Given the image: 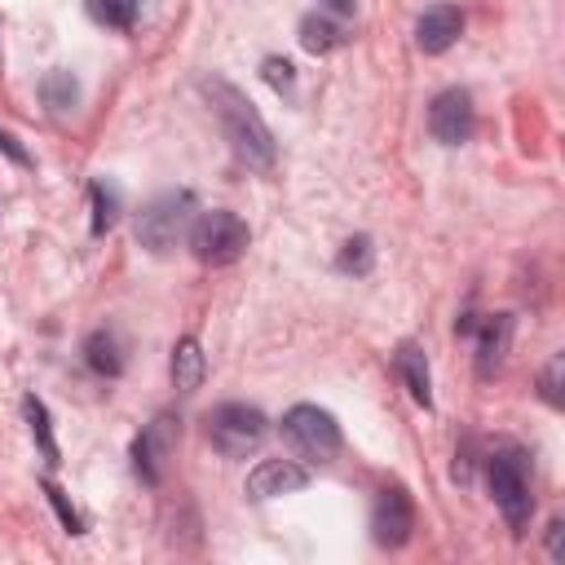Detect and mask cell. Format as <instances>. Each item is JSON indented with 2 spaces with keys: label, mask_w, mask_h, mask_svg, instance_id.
I'll return each mask as SVG.
<instances>
[{
  "label": "cell",
  "mask_w": 565,
  "mask_h": 565,
  "mask_svg": "<svg viewBox=\"0 0 565 565\" xmlns=\"http://www.w3.org/2000/svg\"><path fill=\"white\" fill-rule=\"evenodd\" d=\"M486 481L494 494V508L503 512L512 534H525L530 512H534V494H530V472H525V455L521 450H494L486 463Z\"/></svg>",
  "instance_id": "cell-3"
},
{
  "label": "cell",
  "mask_w": 565,
  "mask_h": 565,
  "mask_svg": "<svg viewBox=\"0 0 565 565\" xmlns=\"http://www.w3.org/2000/svg\"><path fill=\"white\" fill-rule=\"evenodd\" d=\"M305 486H309V468L278 455V459H260V463L247 472L243 494L256 499V503H265V499H278V494H296V490H305Z\"/></svg>",
  "instance_id": "cell-10"
},
{
  "label": "cell",
  "mask_w": 565,
  "mask_h": 565,
  "mask_svg": "<svg viewBox=\"0 0 565 565\" xmlns=\"http://www.w3.org/2000/svg\"><path fill=\"white\" fill-rule=\"evenodd\" d=\"M282 437L309 463H331L340 455V441H344L335 415L322 411V406H309V402H300V406H291L282 415Z\"/></svg>",
  "instance_id": "cell-6"
},
{
  "label": "cell",
  "mask_w": 565,
  "mask_h": 565,
  "mask_svg": "<svg viewBox=\"0 0 565 565\" xmlns=\"http://www.w3.org/2000/svg\"><path fill=\"white\" fill-rule=\"evenodd\" d=\"M459 31H463V13H459L455 4H433V9H424L419 22H415V44H419L424 53H446V49L459 40Z\"/></svg>",
  "instance_id": "cell-12"
},
{
  "label": "cell",
  "mask_w": 565,
  "mask_h": 565,
  "mask_svg": "<svg viewBox=\"0 0 565 565\" xmlns=\"http://www.w3.org/2000/svg\"><path fill=\"white\" fill-rule=\"evenodd\" d=\"M84 358H88V366L97 371V375H119L124 371V358H119V340L110 335V331H93L88 340H84Z\"/></svg>",
  "instance_id": "cell-16"
},
{
  "label": "cell",
  "mask_w": 565,
  "mask_h": 565,
  "mask_svg": "<svg viewBox=\"0 0 565 565\" xmlns=\"http://www.w3.org/2000/svg\"><path fill=\"white\" fill-rule=\"evenodd\" d=\"M428 132H433V141H441V146H463V141H472V132H477L472 97H468L463 88L437 93L433 106H428Z\"/></svg>",
  "instance_id": "cell-8"
},
{
  "label": "cell",
  "mask_w": 565,
  "mask_h": 565,
  "mask_svg": "<svg viewBox=\"0 0 565 565\" xmlns=\"http://www.w3.org/2000/svg\"><path fill=\"white\" fill-rule=\"evenodd\" d=\"M393 366H397V375L406 380V388H411V397L419 402V406H433V375H428V358H424V349L419 344H397V353H393Z\"/></svg>",
  "instance_id": "cell-13"
},
{
  "label": "cell",
  "mask_w": 565,
  "mask_h": 565,
  "mask_svg": "<svg viewBox=\"0 0 565 565\" xmlns=\"http://www.w3.org/2000/svg\"><path fill=\"white\" fill-rule=\"evenodd\" d=\"M88 194H93V234H106L115 225V216H119V190L106 185V181H93Z\"/></svg>",
  "instance_id": "cell-21"
},
{
  "label": "cell",
  "mask_w": 565,
  "mask_h": 565,
  "mask_svg": "<svg viewBox=\"0 0 565 565\" xmlns=\"http://www.w3.org/2000/svg\"><path fill=\"white\" fill-rule=\"evenodd\" d=\"M340 44H344V26L331 22L327 13H309V18L300 22V49H309V53H331V49H340Z\"/></svg>",
  "instance_id": "cell-15"
},
{
  "label": "cell",
  "mask_w": 565,
  "mask_h": 565,
  "mask_svg": "<svg viewBox=\"0 0 565 565\" xmlns=\"http://www.w3.org/2000/svg\"><path fill=\"white\" fill-rule=\"evenodd\" d=\"M561 366H565V358L552 353L547 366H543V375H539V393H543L547 406H561V402H565V393H561Z\"/></svg>",
  "instance_id": "cell-22"
},
{
  "label": "cell",
  "mask_w": 565,
  "mask_h": 565,
  "mask_svg": "<svg viewBox=\"0 0 565 565\" xmlns=\"http://www.w3.org/2000/svg\"><path fill=\"white\" fill-rule=\"evenodd\" d=\"M44 494H49V503L57 508V516H62V525H66L71 534H84V530H79V516H75V508L66 503V494H62V490H57L53 481H44Z\"/></svg>",
  "instance_id": "cell-24"
},
{
  "label": "cell",
  "mask_w": 565,
  "mask_h": 565,
  "mask_svg": "<svg viewBox=\"0 0 565 565\" xmlns=\"http://www.w3.org/2000/svg\"><path fill=\"white\" fill-rule=\"evenodd\" d=\"M459 331L477 335V375H494L503 353H508V344H512V313H490L481 322L463 318Z\"/></svg>",
  "instance_id": "cell-11"
},
{
  "label": "cell",
  "mask_w": 565,
  "mask_h": 565,
  "mask_svg": "<svg viewBox=\"0 0 565 565\" xmlns=\"http://www.w3.org/2000/svg\"><path fill=\"white\" fill-rule=\"evenodd\" d=\"M199 88H203V97H207V106H212V115L221 124V137L238 154V163H247L256 172H269L274 159H278V146H274L269 124L252 106V97L243 88H234L230 79H221V75H207Z\"/></svg>",
  "instance_id": "cell-1"
},
{
  "label": "cell",
  "mask_w": 565,
  "mask_h": 565,
  "mask_svg": "<svg viewBox=\"0 0 565 565\" xmlns=\"http://www.w3.org/2000/svg\"><path fill=\"white\" fill-rule=\"evenodd\" d=\"M371 265H375V247H371L366 234H353V238L340 247V256H335V269H340V274H371Z\"/></svg>",
  "instance_id": "cell-20"
},
{
  "label": "cell",
  "mask_w": 565,
  "mask_h": 565,
  "mask_svg": "<svg viewBox=\"0 0 565 565\" xmlns=\"http://www.w3.org/2000/svg\"><path fill=\"white\" fill-rule=\"evenodd\" d=\"M40 97H44V106H49L53 115H62V110H75L79 84H75L71 71H49V75L40 79Z\"/></svg>",
  "instance_id": "cell-17"
},
{
  "label": "cell",
  "mask_w": 565,
  "mask_h": 565,
  "mask_svg": "<svg viewBox=\"0 0 565 565\" xmlns=\"http://www.w3.org/2000/svg\"><path fill=\"white\" fill-rule=\"evenodd\" d=\"M415 530V503L402 486H388L375 494V508H371V534L380 547H402Z\"/></svg>",
  "instance_id": "cell-9"
},
{
  "label": "cell",
  "mask_w": 565,
  "mask_h": 565,
  "mask_svg": "<svg viewBox=\"0 0 565 565\" xmlns=\"http://www.w3.org/2000/svg\"><path fill=\"white\" fill-rule=\"evenodd\" d=\"M190 221H194V194L190 190H163L137 212V243L146 252L163 256L190 234Z\"/></svg>",
  "instance_id": "cell-2"
},
{
  "label": "cell",
  "mask_w": 565,
  "mask_h": 565,
  "mask_svg": "<svg viewBox=\"0 0 565 565\" xmlns=\"http://www.w3.org/2000/svg\"><path fill=\"white\" fill-rule=\"evenodd\" d=\"M260 75H265V84H269V88H278V93H291V84H296V71H291V62H287V57H265Z\"/></svg>",
  "instance_id": "cell-23"
},
{
  "label": "cell",
  "mask_w": 565,
  "mask_h": 565,
  "mask_svg": "<svg viewBox=\"0 0 565 565\" xmlns=\"http://www.w3.org/2000/svg\"><path fill=\"white\" fill-rule=\"evenodd\" d=\"M177 441H181V424H177L172 415H154V419L137 433V441H132V468H137V477H141L146 486H159V481H163L168 459L177 455Z\"/></svg>",
  "instance_id": "cell-7"
},
{
  "label": "cell",
  "mask_w": 565,
  "mask_h": 565,
  "mask_svg": "<svg viewBox=\"0 0 565 565\" xmlns=\"http://www.w3.org/2000/svg\"><path fill=\"white\" fill-rule=\"evenodd\" d=\"M269 433V419L247 402H221L207 415V441L221 459H247Z\"/></svg>",
  "instance_id": "cell-5"
},
{
  "label": "cell",
  "mask_w": 565,
  "mask_h": 565,
  "mask_svg": "<svg viewBox=\"0 0 565 565\" xmlns=\"http://www.w3.org/2000/svg\"><path fill=\"white\" fill-rule=\"evenodd\" d=\"M203 375H207V353H203V344H199L194 335L177 340V349H172V384H177L181 393H194V388L203 384Z\"/></svg>",
  "instance_id": "cell-14"
},
{
  "label": "cell",
  "mask_w": 565,
  "mask_h": 565,
  "mask_svg": "<svg viewBox=\"0 0 565 565\" xmlns=\"http://www.w3.org/2000/svg\"><path fill=\"white\" fill-rule=\"evenodd\" d=\"M0 150H4L13 163H31V154H26V150L13 141V132H4V128H0Z\"/></svg>",
  "instance_id": "cell-25"
},
{
  "label": "cell",
  "mask_w": 565,
  "mask_h": 565,
  "mask_svg": "<svg viewBox=\"0 0 565 565\" xmlns=\"http://www.w3.org/2000/svg\"><path fill=\"white\" fill-rule=\"evenodd\" d=\"M561 530H565V525H561V516H556V521L547 525V556H552V561L561 556Z\"/></svg>",
  "instance_id": "cell-26"
},
{
  "label": "cell",
  "mask_w": 565,
  "mask_h": 565,
  "mask_svg": "<svg viewBox=\"0 0 565 565\" xmlns=\"http://www.w3.org/2000/svg\"><path fill=\"white\" fill-rule=\"evenodd\" d=\"M22 411H26V424H31V437H35V446H40L44 463L53 468V463H57V441H53V424H49L44 402H40V397H26V402H22Z\"/></svg>",
  "instance_id": "cell-19"
},
{
  "label": "cell",
  "mask_w": 565,
  "mask_h": 565,
  "mask_svg": "<svg viewBox=\"0 0 565 565\" xmlns=\"http://www.w3.org/2000/svg\"><path fill=\"white\" fill-rule=\"evenodd\" d=\"M141 13V0H88V18L110 31H132Z\"/></svg>",
  "instance_id": "cell-18"
},
{
  "label": "cell",
  "mask_w": 565,
  "mask_h": 565,
  "mask_svg": "<svg viewBox=\"0 0 565 565\" xmlns=\"http://www.w3.org/2000/svg\"><path fill=\"white\" fill-rule=\"evenodd\" d=\"M190 252L203 260V265H234L243 252H247V221L230 207H212V212H199L190 221Z\"/></svg>",
  "instance_id": "cell-4"
},
{
  "label": "cell",
  "mask_w": 565,
  "mask_h": 565,
  "mask_svg": "<svg viewBox=\"0 0 565 565\" xmlns=\"http://www.w3.org/2000/svg\"><path fill=\"white\" fill-rule=\"evenodd\" d=\"M322 4H327V9H331V13H340V18H344V13H353V9H358V0H322Z\"/></svg>",
  "instance_id": "cell-27"
}]
</instances>
